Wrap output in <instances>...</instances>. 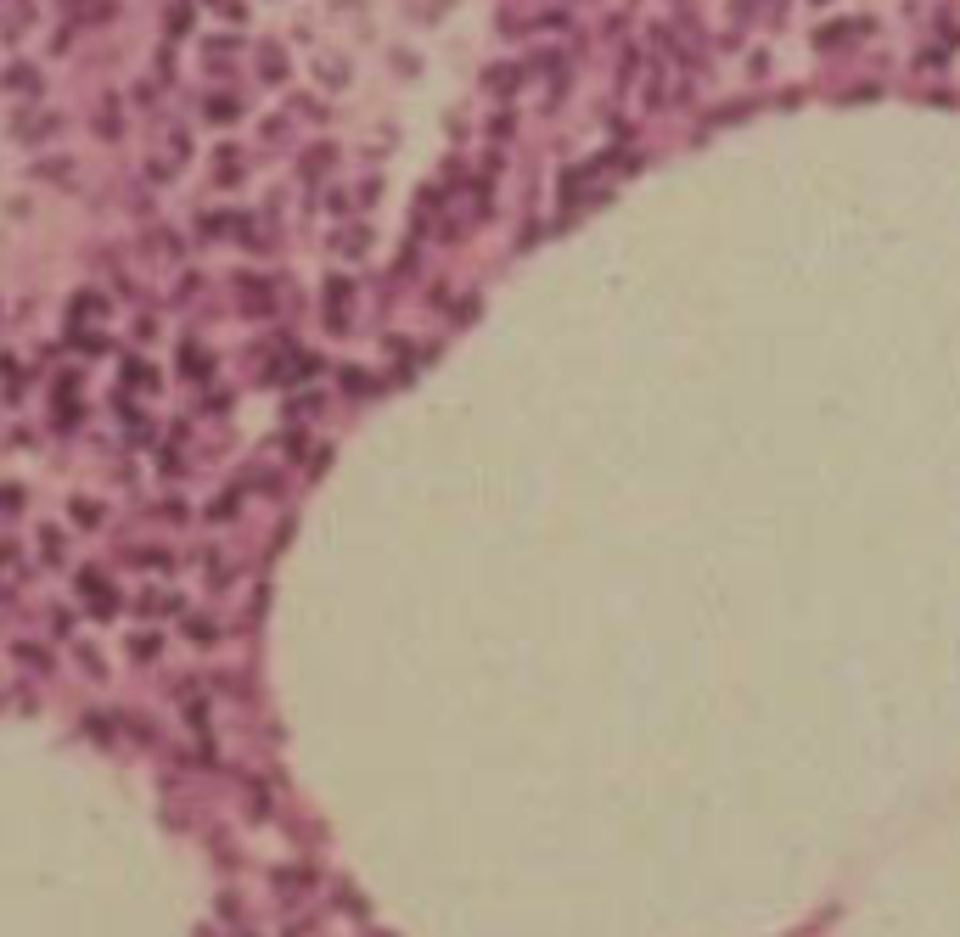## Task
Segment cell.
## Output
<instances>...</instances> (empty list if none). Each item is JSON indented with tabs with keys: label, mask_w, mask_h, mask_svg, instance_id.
<instances>
[{
	"label": "cell",
	"mask_w": 960,
	"mask_h": 937,
	"mask_svg": "<svg viewBox=\"0 0 960 937\" xmlns=\"http://www.w3.org/2000/svg\"><path fill=\"white\" fill-rule=\"evenodd\" d=\"M175 360H180L175 371H180V377H185V382H208V377H214V371H219V360H214V348H208L202 337H180V348H175Z\"/></svg>",
	"instance_id": "cell-2"
},
{
	"label": "cell",
	"mask_w": 960,
	"mask_h": 937,
	"mask_svg": "<svg viewBox=\"0 0 960 937\" xmlns=\"http://www.w3.org/2000/svg\"><path fill=\"white\" fill-rule=\"evenodd\" d=\"M107 343H113V315H107V303H101V293L73 298V309H68V348L73 354H107Z\"/></svg>",
	"instance_id": "cell-1"
}]
</instances>
